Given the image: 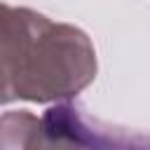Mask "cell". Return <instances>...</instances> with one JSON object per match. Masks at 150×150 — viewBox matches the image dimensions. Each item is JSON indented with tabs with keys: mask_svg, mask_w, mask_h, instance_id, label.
I'll use <instances>...</instances> for the list:
<instances>
[{
	"mask_svg": "<svg viewBox=\"0 0 150 150\" xmlns=\"http://www.w3.org/2000/svg\"><path fill=\"white\" fill-rule=\"evenodd\" d=\"M94 77L96 52L87 33L0 2V103L63 101Z\"/></svg>",
	"mask_w": 150,
	"mask_h": 150,
	"instance_id": "cell-1",
	"label": "cell"
},
{
	"mask_svg": "<svg viewBox=\"0 0 150 150\" xmlns=\"http://www.w3.org/2000/svg\"><path fill=\"white\" fill-rule=\"evenodd\" d=\"M0 150H96L82 124V108L56 103L40 120L28 110L0 117Z\"/></svg>",
	"mask_w": 150,
	"mask_h": 150,
	"instance_id": "cell-2",
	"label": "cell"
},
{
	"mask_svg": "<svg viewBox=\"0 0 150 150\" xmlns=\"http://www.w3.org/2000/svg\"><path fill=\"white\" fill-rule=\"evenodd\" d=\"M82 124L84 134L89 136L96 150H150V134H131L101 124L98 120H91L84 110H82Z\"/></svg>",
	"mask_w": 150,
	"mask_h": 150,
	"instance_id": "cell-3",
	"label": "cell"
}]
</instances>
